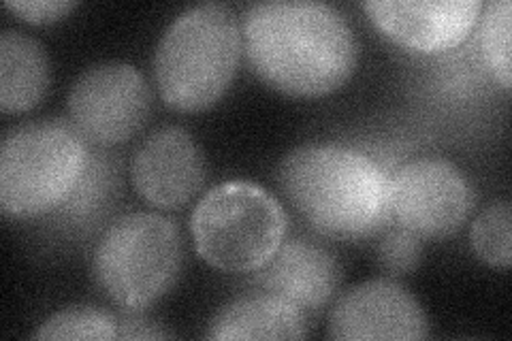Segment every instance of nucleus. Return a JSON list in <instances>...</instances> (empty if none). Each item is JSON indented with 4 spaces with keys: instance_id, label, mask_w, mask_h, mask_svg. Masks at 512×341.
I'll return each mask as SVG.
<instances>
[{
    "instance_id": "f257e3e1",
    "label": "nucleus",
    "mask_w": 512,
    "mask_h": 341,
    "mask_svg": "<svg viewBox=\"0 0 512 341\" xmlns=\"http://www.w3.org/2000/svg\"><path fill=\"white\" fill-rule=\"evenodd\" d=\"M242 41L254 73L288 96L331 94L357 67V39L344 13L314 0L252 5Z\"/></svg>"
},
{
    "instance_id": "f03ea898",
    "label": "nucleus",
    "mask_w": 512,
    "mask_h": 341,
    "mask_svg": "<svg viewBox=\"0 0 512 341\" xmlns=\"http://www.w3.org/2000/svg\"><path fill=\"white\" fill-rule=\"evenodd\" d=\"M280 190L318 233L365 239L389 220V175L378 162L335 143H308L286 154Z\"/></svg>"
},
{
    "instance_id": "7ed1b4c3",
    "label": "nucleus",
    "mask_w": 512,
    "mask_h": 341,
    "mask_svg": "<svg viewBox=\"0 0 512 341\" xmlns=\"http://www.w3.org/2000/svg\"><path fill=\"white\" fill-rule=\"evenodd\" d=\"M242 47V28L231 7L201 3L182 11L154 54L160 99L184 113L210 109L229 90Z\"/></svg>"
},
{
    "instance_id": "20e7f679",
    "label": "nucleus",
    "mask_w": 512,
    "mask_h": 341,
    "mask_svg": "<svg viewBox=\"0 0 512 341\" xmlns=\"http://www.w3.org/2000/svg\"><path fill=\"white\" fill-rule=\"evenodd\" d=\"M88 162L86 139L62 120L15 126L0 148V205L15 218L47 214L69 197Z\"/></svg>"
},
{
    "instance_id": "39448f33",
    "label": "nucleus",
    "mask_w": 512,
    "mask_h": 341,
    "mask_svg": "<svg viewBox=\"0 0 512 341\" xmlns=\"http://www.w3.org/2000/svg\"><path fill=\"white\" fill-rule=\"evenodd\" d=\"M280 201L252 182L207 190L190 216V233L205 263L229 273L259 271L286 237Z\"/></svg>"
},
{
    "instance_id": "423d86ee",
    "label": "nucleus",
    "mask_w": 512,
    "mask_h": 341,
    "mask_svg": "<svg viewBox=\"0 0 512 341\" xmlns=\"http://www.w3.org/2000/svg\"><path fill=\"white\" fill-rule=\"evenodd\" d=\"M182 271V235L173 220L135 211L118 218L96 243L92 273L116 305L141 312L167 295Z\"/></svg>"
},
{
    "instance_id": "0eeeda50",
    "label": "nucleus",
    "mask_w": 512,
    "mask_h": 341,
    "mask_svg": "<svg viewBox=\"0 0 512 341\" xmlns=\"http://www.w3.org/2000/svg\"><path fill=\"white\" fill-rule=\"evenodd\" d=\"M472 209V188L451 160L425 156L389 177V216L419 239H444L461 229Z\"/></svg>"
},
{
    "instance_id": "6e6552de",
    "label": "nucleus",
    "mask_w": 512,
    "mask_h": 341,
    "mask_svg": "<svg viewBox=\"0 0 512 341\" xmlns=\"http://www.w3.org/2000/svg\"><path fill=\"white\" fill-rule=\"evenodd\" d=\"M150 86L133 64L103 62L77 77L69 116L77 133L96 145L131 139L150 116Z\"/></svg>"
},
{
    "instance_id": "1a4fd4ad",
    "label": "nucleus",
    "mask_w": 512,
    "mask_h": 341,
    "mask_svg": "<svg viewBox=\"0 0 512 341\" xmlns=\"http://www.w3.org/2000/svg\"><path fill=\"white\" fill-rule=\"evenodd\" d=\"M329 335L344 341L425 339L429 320L404 286L378 278L344 292L329 314Z\"/></svg>"
},
{
    "instance_id": "9d476101",
    "label": "nucleus",
    "mask_w": 512,
    "mask_h": 341,
    "mask_svg": "<svg viewBox=\"0 0 512 341\" xmlns=\"http://www.w3.org/2000/svg\"><path fill=\"white\" fill-rule=\"evenodd\" d=\"M205 158L180 126H163L141 141L131 160L135 190L150 205L180 209L205 184Z\"/></svg>"
},
{
    "instance_id": "9b49d317",
    "label": "nucleus",
    "mask_w": 512,
    "mask_h": 341,
    "mask_svg": "<svg viewBox=\"0 0 512 341\" xmlns=\"http://www.w3.org/2000/svg\"><path fill=\"white\" fill-rule=\"evenodd\" d=\"M370 20L408 50L436 54L468 39L483 11L480 0H370Z\"/></svg>"
},
{
    "instance_id": "f8f14e48",
    "label": "nucleus",
    "mask_w": 512,
    "mask_h": 341,
    "mask_svg": "<svg viewBox=\"0 0 512 341\" xmlns=\"http://www.w3.org/2000/svg\"><path fill=\"white\" fill-rule=\"evenodd\" d=\"M265 292L295 303L301 310H320L338 290L342 269L325 246L310 239L282 241L276 254L259 269Z\"/></svg>"
},
{
    "instance_id": "ddd939ff",
    "label": "nucleus",
    "mask_w": 512,
    "mask_h": 341,
    "mask_svg": "<svg viewBox=\"0 0 512 341\" xmlns=\"http://www.w3.org/2000/svg\"><path fill=\"white\" fill-rule=\"evenodd\" d=\"M308 322L301 307L271 292L227 303L210 324L212 339H303Z\"/></svg>"
},
{
    "instance_id": "4468645a",
    "label": "nucleus",
    "mask_w": 512,
    "mask_h": 341,
    "mask_svg": "<svg viewBox=\"0 0 512 341\" xmlns=\"http://www.w3.org/2000/svg\"><path fill=\"white\" fill-rule=\"evenodd\" d=\"M50 84V62L43 45L20 30L0 35V109L22 113L41 103Z\"/></svg>"
},
{
    "instance_id": "2eb2a0df",
    "label": "nucleus",
    "mask_w": 512,
    "mask_h": 341,
    "mask_svg": "<svg viewBox=\"0 0 512 341\" xmlns=\"http://www.w3.org/2000/svg\"><path fill=\"white\" fill-rule=\"evenodd\" d=\"M512 5L510 0H493L480 11L478 43L495 81L510 90L512 84Z\"/></svg>"
},
{
    "instance_id": "dca6fc26",
    "label": "nucleus",
    "mask_w": 512,
    "mask_h": 341,
    "mask_svg": "<svg viewBox=\"0 0 512 341\" xmlns=\"http://www.w3.org/2000/svg\"><path fill=\"white\" fill-rule=\"evenodd\" d=\"M470 241L476 256L491 267L508 269L512 263V207L495 201L480 211L472 224Z\"/></svg>"
},
{
    "instance_id": "f3484780",
    "label": "nucleus",
    "mask_w": 512,
    "mask_h": 341,
    "mask_svg": "<svg viewBox=\"0 0 512 341\" xmlns=\"http://www.w3.org/2000/svg\"><path fill=\"white\" fill-rule=\"evenodd\" d=\"M118 320L105 310L79 305L47 318L35 333V339H116Z\"/></svg>"
},
{
    "instance_id": "a211bd4d",
    "label": "nucleus",
    "mask_w": 512,
    "mask_h": 341,
    "mask_svg": "<svg viewBox=\"0 0 512 341\" xmlns=\"http://www.w3.org/2000/svg\"><path fill=\"white\" fill-rule=\"evenodd\" d=\"M378 261L393 275H406L414 271L421 261V239L399 226L397 231L380 241Z\"/></svg>"
},
{
    "instance_id": "6ab92c4d",
    "label": "nucleus",
    "mask_w": 512,
    "mask_h": 341,
    "mask_svg": "<svg viewBox=\"0 0 512 341\" xmlns=\"http://www.w3.org/2000/svg\"><path fill=\"white\" fill-rule=\"evenodd\" d=\"M77 0H7L5 7L30 24H52L69 15Z\"/></svg>"
}]
</instances>
